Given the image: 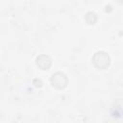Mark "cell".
<instances>
[{
    "label": "cell",
    "mask_w": 123,
    "mask_h": 123,
    "mask_svg": "<svg viewBox=\"0 0 123 123\" xmlns=\"http://www.w3.org/2000/svg\"><path fill=\"white\" fill-rule=\"evenodd\" d=\"M37 64L43 70L48 69L51 65V59L46 55H40L37 58Z\"/></svg>",
    "instance_id": "3"
},
{
    "label": "cell",
    "mask_w": 123,
    "mask_h": 123,
    "mask_svg": "<svg viewBox=\"0 0 123 123\" xmlns=\"http://www.w3.org/2000/svg\"><path fill=\"white\" fill-rule=\"evenodd\" d=\"M51 84L53 86H55L58 89H62L66 86L67 85V78L66 76L62 72L55 73L51 78Z\"/></svg>",
    "instance_id": "2"
},
{
    "label": "cell",
    "mask_w": 123,
    "mask_h": 123,
    "mask_svg": "<svg viewBox=\"0 0 123 123\" xmlns=\"http://www.w3.org/2000/svg\"><path fill=\"white\" fill-rule=\"evenodd\" d=\"M92 62L96 67H98L100 69H104L110 65L111 60H110V57L108 56V54L106 52L99 51V52H96L94 54Z\"/></svg>",
    "instance_id": "1"
}]
</instances>
